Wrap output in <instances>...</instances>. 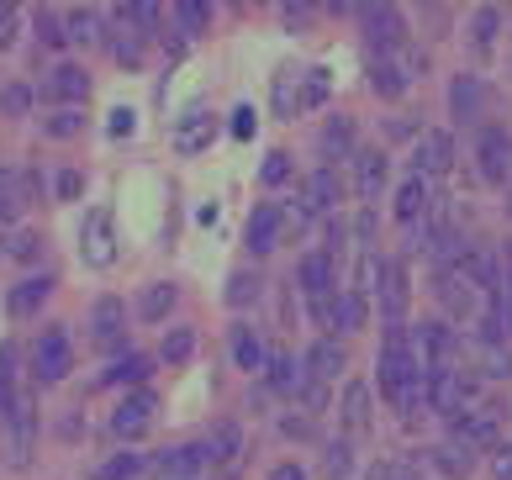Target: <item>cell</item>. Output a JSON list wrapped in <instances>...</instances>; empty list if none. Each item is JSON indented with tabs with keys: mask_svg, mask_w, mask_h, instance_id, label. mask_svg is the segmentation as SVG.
Listing matches in <instances>:
<instances>
[{
	"mask_svg": "<svg viewBox=\"0 0 512 480\" xmlns=\"http://www.w3.org/2000/svg\"><path fill=\"white\" fill-rule=\"evenodd\" d=\"M423 386H428V375H423V364H417L412 354V333L407 328H391L386 343H381V391L396 401V412H417L423 407Z\"/></svg>",
	"mask_w": 512,
	"mask_h": 480,
	"instance_id": "1",
	"label": "cell"
},
{
	"mask_svg": "<svg viewBox=\"0 0 512 480\" xmlns=\"http://www.w3.org/2000/svg\"><path fill=\"white\" fill-rule=\"evenodd\" d=\"M0 417H6V459H11V470H27L32 465V444H37V401L27 391H11Z\"/></svg>",
	"mask_w": 512,
	"mask_h": 480,
	"instance_id": "2",
	"label": "cell"
},
{
	"mask_svg": "<svg viewBox=\"0 0 512 480\" xmlns=\"http://www.w3.org/2000/svg\"><path fill=\"white\" fill-rule=\"evenodd\" d=\"M433 296H439L454 317H476V322L491 312V306H497V296L481 291L476 275H470L465 264H454V270H439V285H433Z\"/></svg>",
	"mask_w": 512,
	"mask_h": 480,
	"instance_id": "3",
	"label": "cell"
},
{
	"mask_svg": "<svg viewBox=\"0 0 512 480\" xmlns=\"http://www.w3.org/2000/svg\"><path fill=\"white\" fill-rule=\"evenodd\" d=\"M428 59L423 53H412V48H381L370 59V90L375 95H402L412 80H417V69H423Z\"/></svg>",
	"mask_w": 512,
	"mask_h": 480,
	"instance_id": "4",
	"label": "cell"
},
{
	"mask_svg": "<svg viewBox=\"0 0 512 480\" xmlns=\"http://www.w3.org/2000/svg\"><path fill=\"white\" fill-rule=\"evenodd\" d=\"M423 396L433 401V412L444 417H460L470 407V396H476V380H470L465 370H454V364H444V370H428V386Z\"/></svg>",
	"mask_w": 512,
	"mask_h": 480,
	"instance_id": "5",
	"label": "cell"
},
{
	"mask_svg": "<svg viewBox=\"0 0 512 480\" xmlns=\"http://www.w3.org/2000/svg\"><path fill=\"white\" fill-rule=\"evenodd\" d=\"M502 417H507V407H497V401H481V407H470V412H460L454 417V444L460 449H486L491 438L502 433Z\"/></svg>",
	"mask_w": 512,
	"mask_h": 480,
	"instance_id": "6",
	"label": "cell"
},
{
	"mask_svg": "<svg viewBox=\"0 0 512 480\" xmlns=\"http://www.w3.org/2000/svg\"><path fill=\"white\" fill-rule=\"evenodd\" d=\"M69 370H74L69 338H64V328H48L43 338H37V349H32V375L43 380V386H59Z\"/></svg>",
	"mask_w": 512,
	"mask_h": 480,
	"instance_id": "7",
	"label": "cell"
},
{
	"mask_svg": "<svg viewBox=\"0 0 512 480\" xmlns=\"http://www.w3.org/2000/svg\"><path fill=\"white\" fill-rule=\"evenodd\" d=\"M476 159H481V175H486L491 185L512 190V132H507V127H486V132H481Z\"/></svg>",
	"mask_w": 512,
	"mask_h": 480,
	"instance_id": "8",
	"label": "cell"
},
{
	"mask_svg": "<svg viewBox=\"0 0 512 480\" xmlns=\"http://www.w3.org/2000/svg\"><path fill=\"white\" fill-rule=\"evenodd\" d=\"M454 169V143H449V132H423L412 148V175L417 180H439Z\"/></svg>",
	"mask_w": 512,
	"mask_h": 480,
	"instance_id": "9",
	"label": "cell"
},
{
	"mask_svg": "<svg viewBox=\"0 0 512 480\" xmlns=\"http://www.w3.org/2000/svg\"><path fill=\"white\" fill-rule=\"evenodd\" d=\"M80 254H85V264H96V270H106V264L117 259V233H111V211H90V217H85Z\"/></svg>",
	"mask_w": 512,
	"mask_h": 480,
	"instance_id": "10",
	"label": "cell"
},
{
	"mask_svg": "<svg viewBox=\"0 0 512 480\" xmlns=\"http://www.w3.org/2000/svg\"><path fill=\"white\" fill-rule=\"evenodd\" d=\"M375 296H381V312L391 328H402V317H407V270L396 259L381 264V280H375Z\"/></svg>",
	"mask_w": 512,
	"mask_h": 480,
	"instance_id": "11",
	"label": "cell"
},
{
	"mask_svg": "<svg viewBox=\"0 0 512 480\" xmlns=\"http://www.w3.org/2000/svg\"><path fill=\"white\" fill-rule=\"evenodd\" d=\"M154 391H138V396H127L122 407H117V417H111V433L117 438H143L148 433V422H154Z\"/></svg>",
	"mask_w": 512,
	"mask_h": 480,
	"instance_id": "12",
	"label": "cell"
},
{
	"mask_svg": "<svg viewBox=\"0 0 512 480\" xmlns=\"http://www.w3.org/2000/svg\"><path fill=\"white\" fill-rule=\"evenodd\" d=\"M449 111H454L460 122H481V117H486V85H481V74H454Z\"/></svg>",
	"mask_w": 512,
	"mask_h": 480,
	"instance_id": "13",
	"label": "cell"
},
{
	"mask_svg": "<svg viewBox=\"0 0 512 480\" xmlns=\"http://www.w3.org/2000/svg\"><path fill=\"white\" fill-rule=\"evenodd\" d=\"M206 470V449L201 444H185V449H164L154 459V475L159 480H201Z\"/></svg>",
	"mask_w": 512,
	"mask_h": 480,
	"instance_id": "14",
	"label": "cell"
},
{
	"mask_svg": "<svg viewBox=\"0 0 512 480\" xmlns=\"http://www.w3.org/2000/svg\"><path fill=\"white\" fill-rule=\"evenodd\" d=\"M386 175H391V164H386V153H354V190H359V201H381V190H386Z\"/></svg>",
	"mask_w": 512,
	"mask_h": 480,
	"instance_id": "15",
	"label": "cell"
},
{
	"mask_svg": "<svg viewBox=\"0 0 512 480\" xmlns=\"http://www.w3.org/2000/svg\"><path fill=\"white\" fill-rule=\"evenodd\" d=\"M212 111L206 106H185V117L175 122V153H201L206 143H212Z\"/></svg>",
	"mask_w": 512,
	"mask_h": 480,
	"instance_id": "16",
	"label": "cell"
},
{
	"mask_svg": "<svg viewBox=\"0 0 512 480\" xmlns=\"http://www.w3.org/2000/svg\"><path fill=\"white\" fill-rule=\"evenodd\" d=\"M328 285H333V264H328V254H307V259H301V291L312 296L317 317H328Z\"/></svg>",
	"mask_w": 512,
	"mask_h": 480,
	"instance_id": "17",
	"label": "cell"
},
{
	"mask_svg": "<svg viewBox=\"0 0 512 480\" xmlns=\"http://www.w3.org/2000/svg\"><path fill=\"white\" fill-rule=\"evenodd\" d=\"M359 16H365V32L375 48H402V11L396 6H365Z\"/></svg>",
	"mask_w": 512,
	"mask_h": 480,
	"instance_id": "18",
	"label": "cell"
},
{
	"mask_svg": "<svg viewBox=\"0 0 512 480\" xmlns=\"http://www.w3.org/2000/svg\"><path fill=\"white\" fill-rule=\"evenodd\" d=\"M43 95H48V101H85V95H90V74L80 69V64H59V69H53L48 74V85H43Z\"/></svg>",
	"mask_w": 512,
	"mask_h": 480,
	"instance_id": "19",
	"label": "cell"
},
{
	"mask_svg": "<svg viewBox=\"0 0 512 480\" xmlns=\"http://www.w3.org/2000/svg\"><path fill=\"white\" fill-rule=\"evenodd\" d=\"M280 227H286V211L280 206H254V217H249V248L254 254H270V248L280 243Z\"/></svg>",
	"mask_w": 512,
	"mask_h": 480,
	"instance_id": "20",
	"label": "cell"
},
{
	"mask_svg": "<svg viewBox=\"0 0 512 480\" xmlns=\"http://www.w3.org/2000/svg\"><path fill=\"white\" fill-rule=\"evenodd\" d=\"M122 328H127V306H122L117 296H101V301H96V312H90V338L111 349V343L122 338Z\"/></svg>",
	"mask_w": 512,
	"mask_h": 480,
	"instance_id": "21",
	"label": "cell"
},
{
	"mask_svg": "<svg viewBox=\"0 0 512 480\" xmlns=\"http://www.w3.org/2000/svg\"><path fill=\"white\" fill-rule=\"evenodd\" d=\"M428 211H433V190H428V180H407L402 190H396V217L402 222H428Z\"/></svg>",
	"mask_w": 512,
	"mask_h": 480,
	"instance_id": "22",
	"label": "cell"
},
{
	"mask_svg": "<svg viewBox=\"0 0 512 480\" xmlns=\"http://www.w3.org/2000/svg\"><path fill=\"white\" fill-rule=\"evenodd\" d=\"M328 328H344V333H354V328H365V296L359 291H338L333 301H328Z\"/></svg>",
	"mask_w": 512,
	"mask_h": 480,
	"instance_id": "23",
	"label": "cell"
},
{
	"mask_svg": "<svg viewBox=\"0 0 512 480\" xmlns=\"http://www.w3.org/2000/svg\"><path fill=\"white\" fill-rule=\"evenodd\" d=\"M301 370H307L317 386L322 380H338V370H344V349H338L333 338H322V343H312V354L301 359Z\"/></svg>",
	"mask_w": 512,
	"mask_h": 480,
	"instance_id": "24",
	"label": "cell"
},
{
	"mask_svg": "<svg viewBox=\"0 0 512 480\" xmlns=\"http://www.w3.org/2000/svg\"><path fill=\"white\" fill-rule=\"evenodd\" d=\"M476 370L486 380H512V349H507V338L502 343H481L476 338Z\"/></svg>",
	"mask_w": 512,
	"mask_h": 480,
	"instance_id": "25",
	"label": "cell"
},
{
	"mask_svg": "<svg viewBox=\"0 0 512 480\" xmlns=\"http://www.w3.org/2000/svg\"><path fill=\"white\" fill-rule=\"evenodd\" d=\"M48 291H53V280H48V275H27V280L11 291V317H32L37 306L48 301Z\"/></svg>",
	"mask_w": 512,
	"mask_h": 480,
	"instance_id": "26",
	"label": "cell"
},
{
	"mask_svg": "<svg viewBox=\"0 0 512 480\" xmlns=\"http://www.w3.org/2000/svg\"><path fill=\"white\" fill-rule=\"evenodd\" d=\"M148 470V454H138V449H122V454H111L106 465L96 470V480H138Z\"/></svg>",
	"mask_w": 512,
	"mask_h": 480,
	"instance_id": "27",
	"label": "cell"
},
{
	"mask_svg": "<svg viewBox=\"0 0 512 480\" xmlns=\"http://www.w3.org/2000/svg\"><path fill=\"white\" fill-rule=\"evenodd\" d=\"M433 465H439L449 480H465V475H470V465H476V454H470V449H460V444L449 438V444H439V449H433Z\"/></svg>",
	"mask_w": 512,
	"mask_h": 480,
	"instance_id": "28",
	"label": "cell"
},
{
	"mask_svg": "<svg viewBox=\"0 0 512 480\" xmlns=\"http://www.w3.org/2000/svg\"><path fill=\"white\" fill-rule=\"evenodd\" d=\"M233 359L238 370H264V343L254 328H233Z\"/></svg>",
	"mask_w": 512,
	"mask_h": 480,
	"instance_id": "29",
	"label": "cell"
},
{
	"mask_svg": "<svg viewBox=\"0 0 512 480\" xmlns=\"http://www.w3.org/2000/svg\"><path fill=\"white\" fill-rule=\"evenodd\" d=\"M169 306H175V285H169V280H154V285H143V301H138V312H143L148 322L169 317Z\"/></svg>",
	"mask_w": 512,
	"mask_h": 480,
	"instance_id": "30",
	"label": "cell"
},
{
	"mask_svg": "<svg viewBox=\"0 0 512 480\" xmlns=\"http://www.w3.org/2000/svg\"><path fill=\"white\" fill-rule=\"evenodd\" d=\"M270 386L291 396V391L307 386V370H301V364H296L291 354H275V359H270Z\"/></svg>",
	"mask_w": 512,
	"mask_h": 480,
	"instance_id": "31",
	"label": "cell"
},
{
	"mask_svg": "<svg viewBox=\"0 0 512 480\" xmlns=\"http://www.w3.org/2000/svg\"><path fill=\"white\" fill-rule=\"evenodd\" d=\"M64 43L96 48V43H101V11H74V16H69V27H64Z\"/></svg>",
	"mask_w": 512,
	"mask_h": 480,
	"instance_id": "32",
	"label": "cell"
},
{
	"mask_svg": "<svg viewBox=\"0 0 512 480\" xmlns=\"http://www.w3.org/2000/svg\"><path fill=\"white\" fill-rule=\"evenodd\" d=\"M344 422H349L354 433H365V428H370V386H359V380L344 391Z\"/></svg>",
	"mask_w": 512,
	"mask_h": 480,
	"instance_id": "33",
	"label": "cell"
},
{
	"mask_svg": "<svg viewBox=\"0 0 512 480\" xmlns=\"http://www.w3.org/2000/svg\"><path fill=\"white\" fill-rule=\"evenodd\" d=\"M333 201H338V175L333 169H317L307 180V211H328Z\"/></svg>",
	"mask_w": 512,
	"mask_h": 480,
	"instance_id": "34",
	"label": "cell"
},
{
	"mask_svg": "<svg viewBox=\"0 0 512 480\" xmlns=\"http://www.w3.org/2000/svg\"><path fill=\"white\" fill-rule=\"evenodd\" d=\"M16 217H22V180H16V169H0V222Z\"/></svg>",
	"mask_w": 512,
	"mask_h": 480,
	"instance_id": "35",
	"label": "cell"
},
{
	"mask_svg": "<svg viewBox=\"0 0 512 480\" xmlns=\"http://www.w3.org/2000/svg\"><path fill=\"white\" fill-rule=\"evenodd\" d=\"M206 449V459H217V465H233L238 459V428L233 422H222V428L212 433V444H201Z\"/></svg>",
	"mask_w": 512,
	"mask_h": 480,
	"instance_id": "36",
	"label": "cell"
},
{
	"mask_svg": "<svg viewBox=\"0 0 512 480\" xmlns=\"http://www.w3.org/2000/svg\"><path fill=\"white\" fill-rule=\"evenodd\" d=\"M148 364H154V359H143V354H127L122 364H111V370H106V386H138V380L148 375Z\"/></svg>",
	"mask_w": 512,
	"mask_h": 480,
	"instance_id": "37",
	"label": "cell"
},
{
	"mask_svg": "<svg viewBox=\"0 0 512 480\" xmlns=\"http://www.w3.org/2000/svg\"><path fill=\"white\" fill-rule=\"evenodd\" d=\"M497 27H502V11L497 6H481L476 22H470V32H476V48L491 53V43H497Z\"/></svg>",
	"mask_w": 512,
	"mask_h": 480,
	"instance_id": "38",
	"label": "cell"
},
{
	"mask_svg": "<svg viewBox=\"0 0 512 480\" xmlns=\"http://www.w3.org/2000/svg\"><path fill=\"white\" fill-rule=\"evenodd\" d=\"M191 354H196V333H191V328H175V333L164 338V349H159L164 364H185Z\"/></svg>",
	"mask_w": 512,
	"mask_h": 480,
	"instance_id": "39",
	"label": "cell"
},
{
	"mask_svg": "<svg viewBox=\"0 0 512 480\" xmlns=\"http://www.w3.org/2000/svg\"><path fill=\"white\" fill-rule=\"evenodd\" d=\"M175 22H180L185 37H196L206 22H212V6H201V0H180V6H175Z\"/></svg>",
	"mask_w": 512,
	"mask_h": 480,
	"instance_id": "40",
	"label": "cell"
},
{
	"mask_svg": "<svg viewBox=\"0 0 512 480\" xmlns=\"http://www.w3.org/2000/svg\"><path fill=\"white\" fill-rule=\"evenodd\" d=\"M354 148V122L349 117H333L328 132H322V153H349Z\"/></svg>",
	"mask_w": 512,
	"mask_h": 480,
	"instance_id": "41",
	"label": "cell"
},
{
	"mask_svg": "<svg viewBox=\"0 0 512 480\" xmlns=\"http://www.w3.org/2000/svg\"><path fill=\"white\" fill-rule=\"evenodd\" d=\"M43 127H48V138H74V132L85 127V117H80L74 106H59V111H53V117H48Z\"/></svg>",
	"mask_w": 512,
	"mask_h": 480,
	"instance_id": "42",
	"label": "cell"
},
{
	"mask_svg": "<svg viewBox=\"0 0 512 480\" xmlns=\"http://www.w3.org/2000/svg\"><path fill=\"white\" fill-rule=\"evenodd\" d=\"M349 470H354L349 444H328V454H322V475H328V480H344Z\"/></svg>",
	"mask_w": 512,
	"mask_h": 480,
	"instance_id": "43",
	"label": "cell"
},
{
	"mask_svg": "<svg viewBox=\"0 0 512 480\" xmlns=\"http://www.w3.org/2000/svg\"><path fill=\"white\" fill-rule=\"evenodd\" d=\"M259 296V275H249V270H238L233 280H227V301L233 306H249Z\"/></svg>",
	"mask_w": 512,
	"mask_h": 480,
	"instance_id": "44",
	"label": "cell"
},
{
	"mask_svg": "<svg viewBox=\"0 0 512 480\" xmlns=\"http://www.w3.org/2000/svg\"><path fill=\"white\" fill-rule=\"evenodd\" d=\"M27 106H32V90L27 85H6V90H0V111H6V117H22Z\"/></svg>",
	"mask_w": 512,
	"mask_h": 480,
	"instance_id": "45",
	"label": "cell"
},
{
	"mask_svg": "<svg viewBox=\"0 0 512 480\" xmlns=\"http://www.w3.org/2000/svg\"><path fill=\"white\" fill-rule=\"evenodd\" d=\"M370 480H423L412 465H402V459H386V465H375L370 470Z\"/></svg>",
	"mask_w": 512,
	"mask_h": 480,
	"instance_id": "46",
	"label": "cell"
},
{
	"mask_svg": "<svg viewBox=\"0 0 512 480\" xmlns=\"http://www.w3.org/2000/svg\"><path fill=\"white\" fill-rule=\"evenodd\" d=\"M259 175H264V185H280V180L291 175V153H270V159H264V169H259Z\"/></svg>",
	"mask_w": 512,
	"mask_h": 480,
	"instance_id": "47",
	"label": "cell"
},
{
	"mask_svg": "<svg viewBox=\"0 0 512 480\" xmlns=\"http://www.w3.org/2000/svg\"><path fill=\"white\" fill-rule=\"evenodd\" d=\"M37 37H43L48 48H59V43H64V22H59L53 11H43V16H37Z\"/></svg>",
	"mask_w": 512,
	"mask_h": 480,
	"instance_id": "48",
	"label": "cell"
},
{
	"mask_svg": "<svg viewBox=\"0 0 512 480\" xmlns=\"http://www.w3.org/2000/svg\"><path fill=\"white\" fill-rule=\"evenodd\" d=\"M122 16H127V22H138L143 32H154V27H159V6H127Z\"/></svg>",
	"mask_w": 512,
	"mask_h": 480,
	"instance_id": "49",
	"label": "cell"
},
{
	"mask_svg": "<svg viewBox=\"0 0 512 480\" xmlns=\"http://www.w3.org/2000/svg\"><path fill=\"white\" fill-rule=\"evenodd\" d=\"M254 127H259L254 106H238V111H233V138H254Z\"/></svg>",
	"mask_w": 512,
	"mask_h": 480,
	"instance_id": "50",
	"label": "cell"
},
{
	"mask_svg": "<svg viewBox=\"0 0 512 480\" xmlns=\"http://www.w3.org/2000/svg\"><path fill=\"white\" fill-rule=\"evenodd\" d=\"M117 59H122V64H143V43H138L132 32H127V37H117Z\"/></svg>",
	"mask_w": 512,
	"mask_h": 480,
	"instance_id": "51",
	"label": "cell"
},
{
	"mask_svg": "<svg viewBox=\"0 0 512 480\" xmlns=\"http://www.w3.org/2000/svg\"><path fill=\"white\" fill-rule=\"evenodd\" d=\"M11 254H16V259H32V254H37V233H16V238H11Z\"/></svg>",
	"mask_w": 512,
	"mask_h": 480,
	"instance_id": "52",
	"label": "cell"
},
{
	"mask_svg": "<svg viewBox=\"0 0 512 480\" xmlns=\"http://www.w3.org/2000/svg\"><path fill=\"white\" fill-rule=\"evenodd\" d=\"M80 185H85V180L69 169V175H59V196H64V201H74V196H80Z\"/></svg>",
	"mask_w": 512,
	"mask_h": 480,
	"instance_id": "53",
	"label": "cell"
},
{
	"mask_svg": "<svg viewBox=\"0 0 512 480\" xmlns=\"http://www.w3.org/2000/svg\"><path fill=\"white\" fill-rule=\"evenodd\" d=\"M111 132H117V138H122V132H132V111H127V106L111 111Z\"/></svg>",
	"mask_w": 512,
	"mask_h": 480,
	"instance_id": "54",
	"label": "cell"
},
{
	"mask_svg": "<svg viewBox=\"0 0 512 480\" xmlns=\"http://www.w3.org/2000/svg\"><path fill=\"white\" fill-rule=\"evenodd\" d=\"M286 22L291 27H307L312 22V6H286Z\"/></svg>",
	"mask_w": 512,
	"mask_h": 480,
	"instance_id": "55",
	"label": "cell"
},
{
	"mask_svg": "<svg viewBox=\"0 0 512 480\" xmlns=\"http://www.w3.org/2000/svg\"><path fill=\"white\" fill-rule=\"evenodd\" d=\"M11 22H16V11H11V6H0V48L11 43Z\"/></svg>",
	"mask_w": 512,
	"mask_h": 480,
	"instance_id": "56",
	"label": "cell"
},
{
	"mask_svg": "<svg viewBox=\"0 0 512 480\" xmlns=\"http://www.w3.org/2000/svg\"><path fill=\"white\" fill-rule=\"evenodd\" d=\"M497 475H502V480H512V449H502V454H497Z\"/></svg>",
	"mask_w": 512,
	"mask_h": 480,
	"instance_id": "57",
	"label": "cell"
}]
</instances>
